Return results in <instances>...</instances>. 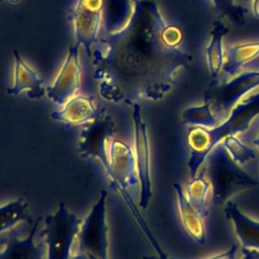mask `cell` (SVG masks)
<instances>
[{
    "label": "cell",
    "mask_w": 259,
    "mask_h": 259,
    "mask_svg": "<svg viewBox=\"0 0 259 259\" xmlns=\"http://www.w3.org/2000/svg\"><path fill=\"white\" fill-rule=\"evenodd\" d=\"M131 1L125 24L106 31L92 52L99 94L127 105L140 99H162L173 88L177 72L192 61L180 49L182 30L165 21L156 0Z\"/></svg>",
    "instance_id": "1"
},
{
    "label": "cell",
    "mask_w": 259,
    "mask_h": 259,
    "mask_svg": "<svg viewBox=\"0 0 259 259\" xmlns=\"http://www.w3.org/2000/svg\"><path fill=\"white\" fill-rule=\"evenodd\" d=\"M203 173L211 185V200L225 205L231 198L258 184V180L242 168L220 144L207 157Z\"/></svg>",
    "instance_id": "2"
},
{
    "label": "cell",
    "mask_w": 259,
    "mask_h": 259,
    "mask_svg": "<svg viewBox=\"0 0 259 259\" xmlns=\"http://www.w3.org/2000/svg\"><path fill=\"white\" fill-rule=\"evenodd\" d=\"M259 115V89L256 93L241 100L229 115L213 127H196L193 141L202 154L208 155L230 136H238L249 128Z\"/></svg>",
    "instance_id": "3"
},
{
    "label": "cell",
    "mask_w": 259,
    "mask_h": 259,
    "mask_svg": "<svg viewBox=\"0 0 259 259\" xmlns=\"http://www.w3.org/2000/svg\"><path fill=\"white\" fill-rule=\"evenodd\" d=\"M82 221L61 201L41 222L38 238L46 245L47 259H71Z\"/></svg>",
    "instance_id": "4"
},
{
    "label": "cell",
    "mask_w": 259,
    "mask_h": 259,
    "mask_svg": "<svg viewBox=\"0 0 259 259\" xmlns=\"http://www.w3.org/2000/svg\"><path fill=\"white\" fill-rule=\"evenodd\" d=\"M74 250L82 252L88 259H109L106 191H100L98 200L83 219Z\"/></svg>",
    "instance_id": "5"
},
{
    "label": "cell",
    "mask_w": 259,
    "mask_h": 259,
    "mask_svg": "<svg viewBox=\"0 0 259 259\" xmlns=\"http://www.w3.org/2000/svg\"><path fill=\"white\" fill-rule=\"evenodd\" d=\"M259 88V70H249L222 82H211L203 101L209 103L214 115L223 121L231 110L251 91Z\"/></svg>",
    "instance_id": "6"
},
{
    "label": "cell",
    "mask_w": 259,
    "mask_h": 259,
    "mask_svg": "<svg viewBox=\"0 0 259 259\" xmlns=\"http://www.w3.org/2000/svg\"><path fill=\"white\" fill-rule=\"evenodd\" d=\"M100 162L115 192L139 184L134 150L125 142L112 137Z\"/></svg>",
    "instance_id": "7"
},
{
    "label": "cell",
    "mask_w": 259,
    "mask_h": 259,
    "mask_svg": "<svg viewBox=\"0 0 259 259\" xmlns=\"http://www.w3.org/2000/svg\"><path fill=\"white\" fill-rule=\"evenodd\" d=\"M133 107L134 139L133 150L136 160L137 174L139 178V206L146 208L152 198V158L149 136L146 122L142 116V108L138 102L131 105Z\"/></svg>",
    "instance_id": "8"
},
{
    "label": "cell",
    "mask_w": 259,
    "mask_h": 259,
    "mask_svg": "<svg viewBox=\"0 0 259 259\" xmlns=\"http://www.w3.org/2000/svg\"><path fill=\"white\" fill-rule=\"evenodd\" d=\"M104 0H77L69 17L73 26L74 38L92 58V49L99 39L103 23Z\"/></svg>",
    "instance_id": "9"
},
{
    "label": "cell",
    "mask_w": 259,
    "mask_h": 259,
    "mask_svg": "<svg viewBox=\"0 0 259 259\" xmlns=\"http://www.w3.org/2000/svg\"><path fill=\"white\" fill-rule=\"evenodd\" d=\"M79 44L71 46L54 82L47 88V96L55 104L63 106L75 97L81 87L82 68L79 59Z\"/></svg>",
    "instance_id": "10"
},
{
    "label": "cell",
    "mask_w": 259,
    "mask_h": 259,
    "mask_svg": "<svg viewBox=\"0 0 259 259\" xmlns=\"http://www.w3.org/2000/svg\"><path fill=\"white\" fill-rule=\"evenodd\" d=\"M41 222L37 218L25 236L6 234V238L2 237L0 259H47L45 243L40 239L36 240Z\"/></svg>",
    "instance_id": "11"
},
{
    "label": "cell",
    "mask_w": 259,
    "mask_h": 259,
    "mask_svg": "<svg viewBox=\"0 0 259 259\" xmlns=\"http://www.w3.org/2000/svg\"><path fill=\"white\" fill-rule=\"evenodd\" d=\"M87 125L80 135V154L83 157H93L100 161L106 153L109 140L114 137L113 121L104 111Z\"/></svg>",
    "instance_id": "12"
},
{
    "label": "cell",
    "mask_w": 259,
    "mask_h": 259,
    "mask_svg": "<svg viewBox=\"0 0 259 259\" xmlns=\"http://www.w3.org/2000/svg\"><path fill=\"white\" fill-rule=\"evenodd\" d=\"M104 111V108L97 104L93 96L76 95L60 110L53 111L51 118L65 125H87Z\"/></svg>",
    "instance_id": "13"
},
{
    "label": "cell",
    "mask_w": 259,
    "mask_h": 259,
    "mask_svg": "<svg viewBox=\"0 0 259 259\" xmlns=\"http://www.w3.org/2000/svg\"><path fill=\"white\" fill-rule=\"evenodd\" d=\"M14 57V70H13V83L7 89V94L17 96L22 92L30 100L40 99L47 93V88L44 86V80L39 78L37 73L29 67L22 59L17 50L13 51Z\"/></svg>",
    "instance_id": "14"
},
{
    "label": "cell",
    "mask_w": 259,
    "mask_h": 259,
    "mask_svg": "<svg viewBox=\"0 0 259 259\" xmlns=\"http://www.w3.org/2000/svg\"><path fill=\"white\" fill-rule=\"evenodd\" d=\"M224 211L242 249L259 250V221L245 213L232 200L225 204Z\"/></svg>",
    "instance_id": "15"
},
{
    "label": "cell",
    "mask_w": 259,
    "mask_h": 259,
    "mask_svg": "<svg viewBox=\"0 0 259 259\" xmlns=\"http://www.w3.org/2000/svg\"><path fill=\"white\" fill-rule=\"evenodd\" d=\"M173 188L176 196L178 217L184 231L194 243L203 246L206 243L204 219L192 206L181 184L174 183Z\"/></svg>",
    "instance_id": "16"
},
{
    "label": "cell",
    "mask_w": 259,
    "mask_h": 259,
    "mask_svg": "<svg viewBox=\"0 0 259 259\" xmlns=\"http://www.w3.org/2000/svg\"><path fill=\"white\" fill-rule=\"evenodd\" d=\"M254 62H259V40L240 44L225 51V63L222 69L227 80L240 74L242 70L251 68Z\"/></svg>",
    "instance_id": "17"
},
{
    "label": "cell",
    "mask_w": 259,
    "mask_h": 259,
    "mask_svg": "<svg viewBox=\"0 0 259 259\" xmlns=\"http://www.w3.org/2000/svg\"><path fill=\"white\" fill-rule=\"evenodd\" d=\"M186 196L196 211L205 219L209 211V201L211 199V185L205 174L199 173L190 178L184 187Z\"/></svg>",
    "instance_id": "18"
},
{
    "label": "cell",
    "mask_w": 259,
    "mask_h": 259,
    "mask_svg": "<svg viewBox=\"0 0 259 259\" xmlns=\"http://www.w3.org/2000/svg\"><path fill=\"white\" fill-rule=\"evenodd\" d=\"M28 213V204L20 197L11 199L1 204L0 207V231L1 236L9 234L22 223L32 224Z\"/></svg>",
    "instance_id": "19"
},
{
    "label": "cell",
    "mask_w": 259,
    "mask_h": 259,
    "mask_svg": "<svg viewBox=\"0 0 259 259\" xmlns=\"http://www.w3.org/2000/svg\"><path fill=\"white\" fill-rule=\"evenodd\" d=\"M227 33L225 25L218 21L213 24V28L210 32V40L207 45L205 56L208 71L211 76V81H215L225 63V51L223 47V38Z\"/></svg>",
    "instance_id": "20"
},
{
    "label": "cell",
    "mask_w": 259,
    "mask_h": 259,
    "mask_svg": "<svg viewBox=\"0 0 259 259\" xmlns=\"http://www.w3.org/2000/svg\"><path fill=\"white\" fill-rule=\"evenodd\" d=\"M181 119L184 124L190 127H213L221 122L206 101H203L201 105L189 106L184 109Z\"/></svg>",
    "instance_id": "21"
},
{
    "label": "cell",
    "mask_w": 259,
    "mask_h": 259,
    "mask_svg": "<svg viewBox=\"0 0 259 259\" xmlns=\"http://www.w3.org/2000/svg\"><path fill=\"white\" fill-rule=\"evenodd\" d=\"M222 145L225 147L231 157L241 166L248 164L257 158L256 151L242 142L238 136L227 137L222 142Z\"/></svg>",
    "instance_id": "22"
},
{
    "label": "cell",
    "mask_w": 259,
    "mask_h": 259,
    "mask_svg": "<svg viewBox=\"0 0 259 259\" xmlns=\"http://www.w3.org/2000/svg\"><path fill=\"white\" fill-rule=\"evenodd\" d=\"M238 256H239V248H238V245L235 244V245H232L228 250L221 252L219 254L212 255L210 257H207L205 259H237ZM143 259H160V258L149 256V257H144ZM169 259H173V258L169 257Z\"/></svg>",
    "instance_id": "23"
},
{
    "label": "cell",
    "mask_w": 259,
    "mask_h": 259,
    "mask_svg": "<svg viewBox=\"0 0 259 259\" xmlns=\"http://www.w3.org/2000/svg\"><path fill=\"white\" fill-rule=\"evenodd\" d=\"M237 259H259V250L242 249Z\"/></svg>",
    "instance_id": "24"
},
{
    "label": "cell",
    "mask_w": 259,
    "mask_h": 259,
    "mask_svg": "<svg viewBox=\"0 0 259 259\" xmlns=\"http://www.w3.org/2000/svg\"><path fill=\"white\" fill-rule=\"evenodd\" d=\"M211 2L220 11H228L232 7V0H211Z\"/></svg>",
    "instance_id": "25"
},
{
    "label": "cell",
    "mask_w": 259,
    "mask_h": 259,
    "mask_svg": "<svg viewBox=\"0 0 259 259\" xmlns=\"http://www.w3.org/2000/svg\"><path fill=\"white\" fill-rule=\"evenodd\" d=\"M71 259H88V257L78 250H74Z\"/></svg>",
    "instance_id": "26"
},
{
    "label": "cell",
    "mask_w": 259,
    "mask_h": 259,
    "mask_svg": "<svg viewBox=\"0 0 259 259\" xmlns=\"http://www.w3.org/2000/svg\"><path fill=\"white\" fill-rule=\"evenodd\" d=\"M253 10H254V14L259 17V0H255L254 4H253Z\"/></svg>",
    "instance_id": "27"
},
{
    "label": "cell",
    "mask_w": 259,
    "mask_h": 259,
    "mask_svg": "<svg viewBox=\"0 0 259 259\" xmlns=\"http://www.w3.org/2000/svg\"><path fill=\"white\" fill-rule=\"evenodd\" d=\"M253 144H254V146L256 147V149H257V150H258V152H259V134H258V135H257V137L254 139Z\"/></svg>",
    "instance_id": "28"
}]
</instances>
